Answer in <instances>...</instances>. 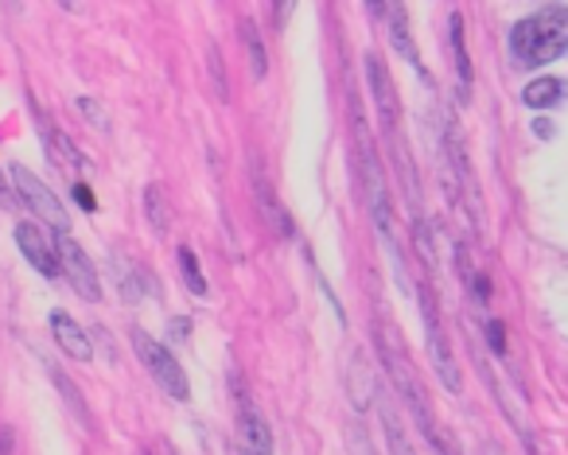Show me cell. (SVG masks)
Listing matches in <instances>:
<instances>
[{
    "label": "cell",
    "mask_w": 568,
    "mask_h": 455,
    "mask_svg": "<svg viewBox=\"0 0 568 455\" xmlns=\"http://www.w3.org/2000/svg\"><path fill=\"white\" fill-rule=\"evenodd\" d=\"M518 67H545L568 51V4H545L541 12L518 20L510 32Z\"/></svg>",
    "instance_id": "cell-1"
},
{
    "label": "cell",
    "mask_w": 568,
    "mask_h": 455,
    "mask_svg": "<svg viewBox=\"0 0 568 455\" xmlns=\"http://www.w3.org/2000/svg\"><path fill=\"white\" fill-rule=\"evenodd\" d=\"M129 338H133L136 358H141V366L152 374V382H156L172 401H187L191 397L187 374H183V366L172 358V351H168L164 343H156V338H152L149 331H141V327H133V335H129Z\"/></svg>",
    "instance_id": "cell-2"
},
{
    "label": "cell",
    "mask_w": 568,
    "mask_h": 455,
    "mask_svg": "<svg viewBox=\"0 0 568 455\" xmlns=\"http://www.w3.org/2000/svg\"><path fill=\"white\" fill-rule=\"evenodd\" d=\"M9 180H12V188H17V199L36 214V219L48 222L55 234H67V230H71V214H67V206L59 203L55 191H51L48 183L40 180V175L28 172L24 164H12L9 168Z\"/></svg>",
    "instance_id": "cell-3"
},
{
    "label": "cell",
    "mask_w": 568,
    "mask_h": 455,
    "mask_svg": "<svg viewBox=\"0 0 568 455\" xmlns=\"http://www.w3.org/2000/svg\"><path fill=\"white\" fill-rule=\"evenodd\" d=\"M420 312H425V335H428V354H433V366L440 374L444 390L448 393H459L464 390V377H459V366L452 358V346H448V335L440 331V312H436V300L433 292L420 284Z\"/></svg>",
    "instance_id": "cell-4"
},
{
    "label": "cell",
    "mask_w": 568,
    "mask_h": 455,
    "mask_svg": "<svg viewBox=\"0 0 568 455\" xmlns=\"http://www.w3.org/2000/svg\"><path fill=\"white\" fill-rule=\"evenodd\" d=\"M55 245H59V261H63V276L71 281V289L79 292L82 300L98 304V300H102V281H98V265L87 257V250H82L71 234H55Z\"/></svg>",
    "instance_id": "cell-5"
},
{
    "label": "cell",
    "mask_w": 568,
    "mask_h": 455,
    "mask_svg": "<svg viewBox=\"0 0 568 455\" xmlns=\"http://www.w3.org/2000/svg\"><path fill=\"white\" fill-rule=\"evenodd\" d=\"M12 237H17L20 253H24V261L36 269V273L43 276H63V261H59V245L51 242L48 234H43L36 222H17V230H12Z\"/></svg>",
    "instance_id": "cell-6"
},
{
    "label": "cell",
    "mask_w": 568,
    "mask_h": 455,
    "mask_svg": "<svg viewBox=\"0 0 568 455\" xmlns=\"http://www.w3.org/2000/svg\"><path fill=\"white\" fill-rule=\"evenodd\" d=\"M389 370H394V382L402 385L405 401H409L413 416H417V428L425 432V436H428V444H433L436 452H444V444H440V432H436V421H433V405H428V393L420 390V377L413 374V370L405 366L402 358H389Z\"/></svg>",
    "instance_id": "cell-7"
},
{
    "label": "cell",
    "mask_w": 568,
    "mask_h": 455,
    "mask_svg": "<svg viewBox=\"0 0 568 455\" xmlns=\"http://www.w3.org/2000/svg\"><path fill=\"white\" fill-rule=\"evenodd\" d=\"M366 82H371L374 105H378V121L389 136H397V125H402V102H397V90L389 71L382 67L378 55H366Z\"/></svg>",
    "instance_id": "cell-8"
},
{
    "label": "cell",
    "mask_w": 568,
    "mask_h": 455,
    "mask_svg": "<svg viewBox=\"0 0 568 455\" xmlns=\"http://www.w3.org/2000/svg\"><path fill=\"white\" fill-rule=\"evenodd\" d=\"M237 452L242 455H273V428H268V421L250 405V401L237 405Z\"/></svg>",
    "instance_id": "cell-9"
},
{
    "label": "cell",
    "mask_w": 568,
    "mask_h": 455,
    "mask_svg": "<svg viewBox=\"0 0 568 455\" xmlns=\"http://www.w3.org/2000/svg\"><path fill=\"white\" fill-rule=\"evenodd\" d=\"M51 335H55V346L67 354V358L74 362H90L94 358V343H90V335L79 327V320L67 312H51Z\"/></svg>",
    "instance_id": "cell-10"
},
{
    "label": "cell",
    "mask_w": 568,
    "mask_h": 455,
    "mask_svg": "<svg viewBox=\"0 0 568 455\" xmlns=\"http://www.w3.org/2000/svg\"><path fill=\"white\" fill-rule=\"evenodd\" d=\"M382 24H386V36H389V43H394L397 55H402L405 63L420 67L417 43H413V32H409V12H405V0H386Z\"/></svg>",
    "instance_id": "cell-11"
},
{
    "label": "cell",
    "mask_w": 568,
    "mask_h": 455,
    "mask_svg": "<svg viewBox=\"0 0 568 455\" xmlns=\"http://www.w3.org/2000/svg\"><path fill=\"white\" fill-rule=\"evenodd\" d=\"M363 180H366V199H371L374 222H378L382 237L389 242V195H386V183H382L378 160H374L371 144H363Z\"/></svg>",
    "instance_id": "cell-12"
},
{
    "label": "cell",
    "mask_w": 568,
    "mask_h": 455,
    "mask_svg": "<svg viewBox=\"0 0 568 455\" xmlns=\"http://www.w3.org/2000/svg\"><path fill=\"white\" fill-rule=\"evenodd\" d=\"M40 136H43V149H48L51 164L63 168V172H71V175L79 172V168H82L79 149H74V144L67 141V136L59 133V129H55V133H51V125H48V121H43V118H40Z\"/></svg>",
    "instance_id": "cell-13"
},
{
    "label": "cell",
    "mask_w": 568,
    "mask_h": 455,
    "mask_svg": "<svg viewBox=\"0 0 568 455\" xmlns=\"http://www.w3.org/2000/svg\"><path fill=\"white\" fill-rule=\"evenodd\" d=\"M257 206H261V214H265V222L273 226V234L276 237H293V219H288V211H284L281 203H276V195H273V188H268L265 180L257 175Z\"/></svg>",
    "instance_id": "cell-14"
},
{
    "label": "cell",
    "mask_w": 568,
    "mask_h": 455,
    "mask_svg": "<svg viewBox=\"0 0 568 455\" xmlns=\"http://www.w3.org/2000/svg\"><path fill=\"white\" fill-rule=\"evenodd\" d=\"M565 94H568V87L560 79H537L521 90V102H526L529 110H552V105L565 102Z\"/></svg>",
    "instance_id": "cell-15"
},
{
    "label": "cell",
    "mask_w": 568,
    "mask_h": 455,
    "mask_svg": "<svg viewBox=\"0 0 568 455\" xmlns=\"http://www.w3.org/2000/svg\"><path fill=\"white\" fill-rule=\"evenodd\" d=\"M144 219H149L152 234L164 237L168 226H172V203H168L164 188L160 183H152V188H144Z\"/></svg>",
    "instance_id": "cell-16"
},
{
    "label": "cell",
    "mask_w": 568,
    "mask_h": 455,
    "mask_svg": "<svg viewBox=\"0 0 568 455\" xmlns=\"http://www.w3.org/2000/svg\"><path fill=\"white\" fill-rule=\"evenodd\" d=\"M237 40H242L245 59H250V74H253V79H265V74H268V55H265V43H261L257 28H253V20H242V24H237Z\"/></svg>",
    "instance_id": "cell-17"
},
{
    "label": "cell",
    "mask_w": 568,
    "mask_h": 455,
    "mask_svg": "<svg viewBox=\"0 0 568 455\" xmlns=\"http://www.w3.org/2000/svg\"><path fill=\"white\" fill-rule=\"evenodd\" d=\"M448 40H452V55H456V74H459V90L471 87V59H467V43H464V17L452 12L448 20Z\"/></svg>",
    "instance_id": "cell-18"
},
{
    "label": "cell",
    "mask_w": 568,
    "mask_h": 455,
    "mask_svg": "<svg viewBox=\"0 0 568 455\" xmlns=\"http://www.w3.org/2000/svg\"><path fill=\"white\" fill-rule=\"evenodd\" d=\"M175 265H180L183 273V284H187L191 296H206V281H203V269H199L195 253L187 250V245H180V253H175Z\"/></svg>",
    "instance_id": "cell-19"
},
{
    "label": "cell",
    "mask_w": 568,
    "mask_h": 455,
    "mask_svg": "<svg viewBox=\"0 0 568 455\" xmlns=\"http://www.w3.org/2000/svg\"><path fill=\"white\" fill-rule=\"evenodd\" d=\"M74 110L82 113V118L90 121V125L98 129V133H110V113H105V105L98 102V98H74Z\"/></svg>",
    "instance_id": "cell-20"
},
{
    "label": "cell",
    "mask_w": 568,
    "mask_h": 455,
    "mask_svg": "<svg viewBox=\"0 0 568 455\" xmlns=\"http://www.w3.org/2000/svg\"><path fill=\"white\" fill-rule=\"evenodd\" d=\"M382 424H386V444H389V455H413L409 439H405V428L397 424V416L389 408H382Z\"/></svg>",
    "instance_id": "cell-21"
},
{
    "label": "cell",
    "mask_w": 568,
    "mask_h": 455,
    "mask_svg": "<svg viewBox=\"0 0 568 455\" xmlns=\"http://www.w3.org/2000/svg\"><path fill=\"white\" fill-rule=\"evenodd\" d=\"M206 71H211V79H214V98H219V102H226V98H230V87H226V71H222L219 48L206 51Z\"/></svg>",
    "instance_id": "cell-22"
},
{
    "label": "cell",
    "mask_w": 568,
    "mask_h": 455,
    "mask_svg": "<svg viewBox=\"0 0 568 455\" xmlns=\"http://www.w3.org/2000/svg\"><path fill=\"white\" fill-rule=\"evenodd\" d=\"M51 382H55L59 390H63V397L71 401V408H74V413H79V421H87V424H90V413H87V405H82L79 390H74V385L67 382V377H63V370H51Z\"/></svg>",
    "instance_id": "cell-23"
},
{
    "label": "cell",
    "mask_w": 568,
    "mask_h": 455,
    "mask_svg": "<svg viewBox=\"0 0 568 455\" xmlns=\"http://www.w3.org/2000/svg\"><path fill=\"white\" fill-rule=\"evenodd\" d=\"M487 338H490V351L506 354V331H503V323H498V320L487 323Z\"/></svg>",
    "instance_id": "cell-24"
},
{
    "label": "cell",
    "mask_w": 568,
    "mask_h": 455,
    "mask_svg": "<svg viewBox=\"0 0 568 455\" xmlns=\"http://www.w3.org/2000/svg\"><path fill=\"white\" fill-rule=\"evenodd\" d=\"M74 199H79V206H87V211H98V199L87 183H74Z\"/></svg>",
    "instance_id": "cell-25"
},
{
    "label": "cell",
    "mask_w": 568,
    "mask_h": 455,
    "mask_svg": "<svg viewBox=\"0 0 568 455\" xmlns=\"http://www.w3.org/2000/svg\"><path fill=\"white\" fill-rule=\"evenodd\" d=\"M9 183H4V172H0V206H12V195H17V188H9Z\"/></svg>",
    "instance_id": "cell-26"
},
{
    "label": "cell",
    "mask_w": 568,
    "mask_h": 455,
    "mask_svg": "<svg viewBox=\"0 0 568 455\" xmlns=\"http://www.w3.org/2000/svg\"><path fill=\"white\" fill-rule=\"evenodd\" d=\"M288 12H293V0H276V28H284Z\"/></svg>",
    "instance_id": "cell-27"
},
{
    "label": "cell",
    "mask_w": 568,
    "mask_h": 455,
    "mask_svg": "<svg viewBox=\"0 0 568 455\" xmlns=\"http://www.w3.org/2000/svg\"><path fill=\"white\" fill-rule=\"evenodd\" d=\"M366 9H371L374 20H382V12H386V0H366Z\"/></svg>",
    "instance_id": "cell-28"
},
{
    "label": "cell",
    "mask_w": 568,
    "mask_h": 455,
    "mask_svg": "<svg viewBox=\"0 0 568 455\" xmlns=\"http://www.w3.org/2000/svg\"><path fill=\"white\" fill-rule=\"evenodd\" d=\"M55 4H59L63 12H79V0H55Z\"/></svg>",
    "instance_id": "cell-29"
}]
</instances>
